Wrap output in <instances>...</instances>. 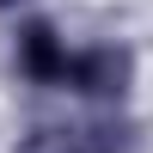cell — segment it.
I'll list each match as a JSON object with an SVG mask.
<instances>
[{
	"label": "cell",
	"instance_id": "cell-1",
	"mask_svg": "<svg viewBox=\"0 0 153 153\" xmlns=\"http://www.w3.org/2000/svg\"><path fill=\"white\" fill-rule=\"evenodd\" d=\"M68 74L86 86V92H117V80H123V55H117V49H92V55L74 61Z\"/></svg>",
	"mask_w": 153,
	"mask_h": 153
}]
</instances>
